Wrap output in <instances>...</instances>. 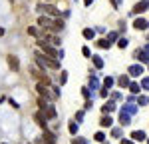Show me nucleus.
<instances>
[{"label":"nucleus","mask_w":149,"mask_h":144,"mask_svg":"<svg viewBox=\"0 0 149 144\" xmlns=\"http://www.w3.org/2000/svg\"><path fill=\"white\" fill-rule=\"evenodd\" d=\"M90 86H93V88L97 86V78H95V76H92V78H90Z\"/></svg>","instance_id":"nucleus-38"},{"label":"nucleus","mask_w":149,"mask_h":144,"mask_svg":"<svg viewBox=\"0 0 149 144\" xmlns=\"http://www.w3.org/2000/svg\"><path fill=\"white\" fill-rule=\"evenodd\" d=\"M121 144H133V140H121Z\"/></svg>","instance_id":"nucleus-41"},{"label":"nucleus","mask_w":149,"mask_h":144,"mask_svg":"<svg viewBox=\"0 0 149 144\" xmlns=\"http://www.w3.org/2000/svg\"><path fill=\"white\" fill-rule=\"evenodd\" d=\"M117 46L121 48V50H123V48H127V38H119V40H117Z\"/></svg>","instance_id":"nucleus-27"},{"label":"nucleus","mask_w":149,"mask_h":144,"mask_svg":"<svg viewBox=\"0 0 149 144\" xmlns=\"http://www.w3.org/2000/svg\"><path fill=\"white\" fill-rule=\"evenodd\" d=\"M111 124H113V120L109 118V116H103V118L100 120V126H102V128H109Z\"/></svg>","instance_id":"nucleus-21"},{"label":"nucleus","mask_w":149,"mask_h":144,"mask_svg":"<svg viewBox=\"0 0 149 144\" xmlns=\"http://www.w3.org/2000/svg\"><path fill=\"white\" fill-rule=\"evenodd\" d=\"M145 50H147V52H149V44H147V46H145Z\"/></svg>","instance_id":"nucleus-44"},{"label":"nucleus","mask_w":149,"mask_h":144,"mask_svg":"<svg viewBox=\"0 0 149 144\" xmlns=\"http://www.w3.org/2000/svg\"><path fill=\"white\" fill-rule=\"evenodd\" d=\"M147 28H149V22H147Z\"/></svg>","instance_id":"nucleus-45"},{"label":"nucleus","mask_w":149,"mask_h":144,"mask_svg":"<svg viewBox=\"0 0 149 144\" xmlns=\"http://www.w3.org/2000/svg\"><path fill=\"white\" fill-rule=\"evenodd\" d=\"M133 58L135 60H139L141 64H149V52L147 50H135V54H133Z\"/></svg>","instance_id":"nucleus-7"},{"label":"nucleus","mask_w":149,"mask_h":144,"mask_svg":"<svg viewBox=\"0 0 149 144\" xmlns=\"http://www.w3.org/2000/svg\"><path fill=\"white\" fill-rule=\"evenodd\" d=\"M2 34H4V30H2V28H0V36H2Z\"/></svg>","instance_id":"nucleus-43"},{"label":"nucleus","mask_w":149,"mask_h":144,"mask_svg":"<svg viewBox=\"0 0 149 144\" xmlns=\"http://www.w3.org/2000/svg\"><path fill=\"white\" fill-rule=\"evenodd\" d=\"M64 20H60V18H54V26H52V32H62L64 30Z\"/></svg>","instance_id":"nucleus-13"},{"label":"nucleus","mask_w":149,"mask_h":144,"mask_svg":"<svg viewBox=\"0 0 149 144\" xmlns=\"http://www.w3.org/2000/svg\"><path fill=\"white\" fill-rule=\"evenodd\" d=\"M149 8V0H141V2H137L135 6H133V14H141V12H145Z\"/></svg>","instance_id":"nucleus-9"},{"label":"nucleus","mask_w":149,"mask_h":144,"mask_svg":"<svg viewBox=\"0 0 149 144\" xmlns=\"http://www.w3.org/2000/svg\"><path fill=\"white\" fill-rule=\"evenodd\" d=\"M81 54H84V56H88V58L92 56V52H90V48H88V46H84V48H81Z\"/></svg>","instance_id":"nucleus-34"},{"label":"nucleus","mask_w":149,"mask_h":144,"mask_svg":"<svg viewBox=\"0 0 149 144\" xmlns=\"http://www.w3.org/2000/svg\"><path fill=\"white\" fill-rule=\"evenodd\" d=\"M36 10L40 12V14H48V16H58V14H60V10H58L56 6H52V4H48V2L38 4V6H36Z\"/></svg>","instance_id":"nucleus-3"},{"label":"nucleus","mask_w":149,"mask_h":144,"mask_svg":"<svg viewBox=\"0 0 149 144\" xmlns=\"http://www.w3.org/2000/svg\"><path fill=\"white\" fill-rule=\"evenodd\" d=\"M117 84H119L121 88H127V86H129V76H127V74L119 76V78H117Z\"/></svg>","instance_id":"nucleus-20"},{"label":"nucleus","mask_w":149,"mask_h":144,"mask_svg":"<svg viewBox=\"0 0 149 144\" xmlns=\"http://www.w3.org/2000/svg\"><path fill=\"white\" fill-rule=\"evenodd\" d=\"M141 88H143V90H149V78H143V80H141Z\"/></svg>","instance_id":"nucleus-32"},{"label":"nucleus","mask_w":149,"mask_h":144,"mask_svg":"<svg viewBox=\"0 0 149 144\" xmlns=\"http://www.w3.org/2000/svg\"><path fill=\"white\" fill-rule=\"evenodd\" d=\"M111 134H113L115 138H119V136H121V128H113V130H111Z\"/></svg>","instance_id":"nucleus-36"},{"label":"nucleus","mask_w":149,"mask_h":144,"mask_svg":"<svg viewBox=\"0 0 149 144\" xmlns=\"http://www.w3.org/2000/svg\"><path fill=\"white\" fill-rule=\"evenodd\" d=\"M70 134H74V136L78 134V124H76V122H72V124H70Z\"/></svg>","instance_id":"nucleus-28"},{"label":"nucleus","mask_w":149,"mask_h":144,"mask_svg":"<svg viewBox=\"0 0 149 144\" xmlns=\"http://www.w3.org/2000/svg\"><path fill=\"white\" fill-rule=\"evenodd\" d=\"M92 60H93V66H95V68H103V60H102V56H97V54H95V56H92Z\"/></svg>","instance_id":"nucleus-23"},{"label":"nucleus","mask_w":149,"mask_h":144,"mask_svg":"<svg viewBox=\"0 0 149 144\" xmlns=\"http://www.w3.org/2000/svg\"><path fill=\"white\" fill-rule=\"evenodd\" d=\"M36 90H38V94L42 96V98H46V100H56V98H58V94H56V92H50L48 84L38 82V86H36Z\"/></svg>","instance_id":"nucleus-4"},{"label":"nucleus","mask_w":149,"mask_h":144,"mask_svg":"<svg viewBox=\"0 0 149 144\" xmlns=\"http://www.w3.org/2000/svg\"><path fill=\"white\" fill-rule=\"evenodd\" d=\"M123 110H125V112H129V114H135V112H137V106H133V104H127V106H123Z\"/></svg>","instance_id":"nucleus-26"},{"label":"nucleus","mask_w":149,"mask_h":144,"mask_svg":"<svg viewBox=\"0 0 149 144\" xmlns=\"http://www.w3.org/2000/svg\"><path fill=\"white\" fill-rule=\"evenodd\" d=\"M8 66H10L14 72H18L20 70V62H18V56H14V54H10L8 56Z\"/></svg>","instance_id":"nucleus-11"},{"label":"nucleus","mask_w":149,"mask_h":144,"mask_svg":"<svg viewBox=\"0 0 149 144\" xmlns=\"http://www.w3.org/2000/svg\"><path fill=\"white\" fill-rule=\"evenodd\" d=\"M34 120H36V124H38L40 128H44V130H46V126H48V118H46V114H44V110L36 112V114H34Z\"/></svg>","instance_id":"nucleus-6"},{"label":"nucleus","mask_w":149,"mask_h":144,"mask_svg":"<svg viewBox=\"0 0 149 144\" xmlns=\"http://www.w3.org/2000/svg\"><path fill=\"white\" fill-rule=\"evenodd\" d=\"M121 2H123V0H117V6H119V4H121Z\"/></svg>","instance_id":"nucleus-42"},{"label":"nucleus","mask_w":149,"mask_h":144,"mask_svg":"<svg viewBox=\"0 0 149 144\" xmlns=\"http://www.w3.org/2000/svg\"><path fill=\"white\" fill-rule=\"evenodd\" d=\"M102 110H103V114H109V112H113V110H115V104L109 100V102H105V104L102 106Z\"/></svg>","instance_id":"nucleus-19"},{"label":"nucleus","mask_w":149,"mask_h":144,"mask_svg":"<svg viewBox=\"0 0 149 144\" xmlns=\"http://www.w3.org/2000/svg\"><path fill=\"white\" fill-rule=\"evenodd\" d=\"M149 100H147V96H139L137 98V104H147Z\"/></svg>","instance_id":"nucleus-35"},{"label":"nucleus","mask_w":149,"mask_h":144,"mask_svg":"<svg viewBox=\"0 0 149 144\" xmlns=\"http://www.w3.org/2000/svg\"><path fill=\"white\" fill-rule=\"evenodd\" d=\"M44 40L50 42L52 46H60V38H58L56 34H46V36H44Z\"/></svg>","instance_id":"nucleus-14"},{"label":"nucleus","mask_w":149,"mask_h":144,"mask_svg":"<svg viewBox=\"0 0 149 144\" xmlns=\"http://www.w3.org/2000/svg\"><path fill=\"white\" fill-rule=\"evenodd\" d=\"M36 64H38L42 70H46V68H54V70H58V68H60V62H58V58L44 56L42 52H36Z\"/></svg>","instance_id":"nucleus-1"},{"label":"nucleus","mask_w":149,"mask_h":144,"mask_svg":"<svg viewBox=\"0 0 149 144\" xmlns=\"http://www.w3.org/2000/svg\"><path fill=\"white\" fill-rule=\"evenodd\" d=\"M32 74H34L36 78H38V82H42V84H50V76H46V74H44V70L32 68Z\"/></svg>","instance_id":"nucleus-8"},{"label":"nucleus","mask_w":149,"mask_h":144,"mask_svg":"<svg viewBox=\"0 0 149 144\" xmlns=\"http://www.w3.org/2000/svg\"><path fill=\"white\" fill-rule=\"evenodd\" d=\"M133 28H137V30H145V28H147V20H143V18H137V20L133 22Z\"/></svg>","instance_id":"nucleus-18"},{"label":"nucleus","mask_w":149,"mask_h":144,"mask_svg":"<svg viewBox=\"0 0 149 144\" xmlns=\"http://www.w3.org/2000/svg\"><path fill=\"white\" fill-rule=\"evenodd\" d=\"M38 46H40V50H42L44 54L52 56V58H60V60H62V56H64V52H62V50L58 52L52 44H46V40H38Z\"/></svg>","instance_id":"nucleus-2"},{"label":"nucleus","mask_w":149,"mask_h":144,"mask_svg":"<svg viewBox=\"0 0 149 144\" xmlns=\"http://www.w3.org/2000/svg\"><path fill=\"white\" fill-rule=\"evenodd\" d=\"M93 138H95L97 142H103V140H105V134H103V132H97V134H95Z\"/></svg>","instance_id":"nucleus-31"},{"label":"nucleus","mask_w":149,"mask_h":144,"mask_svg":"<svg viewBox=\"0 0 149 144\" xmlns=\"http://www.w3.org/2000/svg\"><path fill=\"white\" fill-rule=\"evenodd\" d=\"M147 144H149V140H147Z\"/></svg>","instance_id":"nucleus-46"},{"label":"nucleus","mask_w":149,"mask_h":144,"mask_svg":"<svg viewBox=\"0 0 149 144\" xmlns=\"http://www.w3.org/2000/svg\"><path fill=\"white\" fill-rule=\"evenodd\" d=\"M131 138H133L135 142H141V140H145V132H143V130H135V132H131Z\"/></svg>","instance_id":"nucleus-15"},{"label":"nucleus","mask_w":149,"mask_h":144,"mask_svg":"<svg viewBox=\"0 0 149 144\" xmlns=\"http://www.w3.org/2000/svg\"><path fill=\"white\" fill-rule=\"evenodd\" d=\"M84 4H86V6H92V4H93V0H84Z\"/></svg>","instance_id":"nucleus-40"},{"label":"nucleus","mask_w":149,"mask_h":144,"mask_svg":"<svg viewBox=\"0 0 149 144\" xmlns=\"http://www.w3.org/2000/svg\"><path fill=\"white\" fill-rule=\"evenodd\" d=\"M81 34H84L86 40H93V38H95V30H93V28H84Z\"/></svg>","instance_id":"nucleus-17"},{"label":"nucleus","mask_w":149,"mask_h":144,"mask_svg":"<svg viewBox=\"0 0 149 144\" xmlns=\"http://www.w3.org/2000/svg\"><path fill=\"white\" fill-rule=\"evenodd\" d=\"M38 26H40V28H46V30H50V32H52V26H54V20H52V18H48L46 14H42V16L38 18Z\"/></svg>","instance_id":"nucleus-5"},{"label":"nucleus","mask_w":149,"mask_h":144,"mask_svg":"<svg viewBox=\"0 0 149 144\" xmlns=\"http://www.w3.org/2000/svg\"><path fill=\"white\" fill-rule=\"evenodd\" d=\"M129 120H131V114L125 112V110H121V112H119V122H121V126H127Z\"/></svg>","instance_id":"nucleus-12"},{"label":"nucleus","mask_w":149,"mask_h":144,"mask_svg":"<svg viewBox=\"0 0 149 144\" xmlns=\"http://www.w3.org/2000/svg\"><path fill=\"white\" fill-rule=\"evenodd\" d=\"M28 34H30V36H38V28L30 26V28H28Z\"/></svg>","instance_id":"nucleus-33"},{"label":"nucleus","mask_w":149,"mask_h":144,"mask_svg":"<svg viewBox=\"0 0 149 144\" xmlns=\"http://www.w3.org/2000/svg\"><path fill=\"white\" fill-rule=\"evenodd\" d=\"M72 144H88V142H86L84 138H74V140H72Z\"/></svg>","instance_id":"nucleus-37"},{"label":"nucleus","mask_w":149,"mask_h":144,"mask_svg":"<svg viewBox=\"0 0 149 144\" xmlns=\"http://www.w3.org/2000/svg\"><path fill=\"white\" fill-rule=\"evenodd\" d=\"M113 40H117V32H109V36H107V42H109V44H113Z\"/></svg>","instance_id":"nucleus-30"},{"label":"nucleus","mask_w":149,"mask_h":144,"mask_svg":"<svg viewBox=\"0 0 149 144\" xmlns=\"http://www.w3.org/2000/svg\"><path fill=\"white\" fill-rule=\"evenodd\" d=\"M107 94H109V88H105V86H103V88H102V96H103V98H105V96H107Z\"/></svg>","instance_id":"nucleus-39"},{"label":"nucleus","mask_w":149,"mask_h":144,"mask_svg":"<svg viewBox=\"0 0 149 144\" xmlns=\"http://www.w3.org/2000/svg\"><path fill=\"white\" fill-rule=\"evenodd\" d=\"M127 74H129V76H141V74H143V66H141V64H131V66L127 68Z\"/></svg>","instance_id":"nucleus-10"},{"label":"nucleus","mask_w":149,"mask_h":144,"mask_svg":"<svg viewBox=\"0 0 149 144\" xmlns=\"http://www.w3.org/2000/svg\"><path fill=\"white\" fill-rule=\"evenodd\" d=\"M68 82V72L62 70V76H60V84H66Z\"/></svg>","instance_id":"nucleus-29"},{"label":"nucleus","mask_w":149,"mask_h":144,"mask_svg":"<svg viewBox=\"0 0 149 144\" xmlns=\"http://www.w3.org/2000/svg\"><path fill=\"white\" fill-rule=\"evenodd\" d=\"M113 78H111V76H107V78H103V86H105V88H111V86H113Z\"/></svg>","instance_id":"nucleus-24"},{"label":"nucleus","mask_w":149,"mask_h":144,"mask_svg":"<svg viewBox=\"0 0 149 144\" xmlns=\"http://www.w3.org/2000/svg\"><path fill=\"white\" fill-rule=\"evenodd\" d=\"M44 114H46V118H56V108L50 106V104H46V108H44Z\"/></svg>","instance_id":"nucleus-16"},{"label":"nucleus","mask_w":149,"mask_h":144,"mask_svg":"<svg viewBox=\"0 0 149 144\" xmlns=\"http://www.w3.org/2000/svg\"><path fill=\"white\" fill-rule=\"evenodd\" d=\"M97 46H100V48H109L111 44L107 42V38H102V40H97Z\"/></svg>","instance_id":"nucleus-25"},{"label":"nucleus","mask_w":149,"mask_h":144,"mask_svg":"<svg viewBox=\"0 0 149 144\" xmlns=\"http://www.w3.org/2000/svg\"><path fill=\"white\" fill-rule=\"evenodd\" d=\"M127 88H129V92H131V94H139V90H141L137 82H129V86H127Z\"/></svg>","instance_id":"nucleus-22"}]
</instances>
